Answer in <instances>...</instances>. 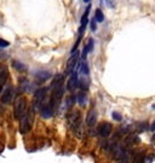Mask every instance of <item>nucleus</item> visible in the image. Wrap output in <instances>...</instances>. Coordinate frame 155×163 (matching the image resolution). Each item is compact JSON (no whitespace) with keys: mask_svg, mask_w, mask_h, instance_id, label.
Returning a JSON list of instances; mask_svg holds the SVG:
<instances>
[{"mask_svg":"<svg viewBox=\"0 0 155 163\" xmlns=\"http://www.w3.org/2000/svg\"><path fill=\"white\" fill-rule=\"evenodd\" d=\"M27 113V103H26V99L19 96L16 98L15 100V106H14V115L17 120H19L21 117H23Z\"/></svg>","mask_w":155,"mask_h":163,"instance_id":"nucleus-1","label":"nucleus"},{"mask_svg":"<svg viewBox=\"0 0 155 163\" xmlns=\"http://www.w3.org/2000/svg\"><path fill=\"white\" fill-rule=\"evenodd\" d=\"M19 122H21V133H27V132L32 127V123H33V110H30L29 113H26V115L23 117L19 118Z\"/></svg>","mask_w":155,"mask_h":163,"instance_id":"nucleus-2","label":"nucleus"},{"mask_svg":"<svg viewBox=\"0 0 155 163\" xmlns=\"http://www.w3.org/2000/svg\"><path fill=\"white\" fill-rule=\"evenodd\" d=\"M46 93H47V88H40L35 92V94H34V108H35V110L40 111V109L43 108L44 100L46 98Z\"/></svg>","mask_w":155,"mask_h":163,"instance_id":"nucleus-3","label":"nucleus"},{"mask_svg":"<svg viewBox=\"0 0 155 163\" xmlns=\"http://www.w3.org/2000/svg\"><path fill=\"white\" fill-rule=\"evenodd\" d=\"M97 130H98V133H99L101 137L107 138L110 134V132H111V125L109 123V122H102V123H99Z\"/></svg>","mask_w":155,"mask_h":163,"instance_id":"nucleus-4","label":"nucleus"},{"mask_svg":"<svg viewBox=\"0 0 155 163\" xmlns=\"http://www.w3.org/2000/svg\"><path fill=\"white\" fill-rule=\"evenodd\" d=\"M78 58H79V53H74L73 56H71L69 59H68V63H67V68H66V74L69 75L73 73L74 68L76 67V63H78Z\"/></svg>","mask_w":155,"mask_h":163,"instance_id":"nucleus-5","label":"nucleus"},{"mask_svg":"<svg viewBox=\"0 0 155 163\" xmlns=\"http://www.w3.org/2000/svg\"><path fill=\"white\" fill-rule=\"evenodd\" d=\"M12 98H14V89H12V86L9 85L7 88L4 91V93L1 96V101L4 104H9L12 101Z\"/></svg>","mask_w":155,"mask_h":163,"instance_id":"nucleus-6","label":"nucleus"},{"mask_svg":"<svg viewBox=\"0 0 155 163\" xmlns=\"http://www.w3.org/2000/svg\"><path fill=\"white\" fill-rule=\"evenodd\" d=\"M89 12H90V6L87 7L86 12H85L84 15H82V17H81V24H80V28H79V39H81L82 33H84V30H85V28H86V24L89 23V19H87V17H89Z\"/></svg>","mask_w":155,"mask_h":163,"instance_id":"nucleus-7","label":"nucleus"},{"mask_svg":"<svg viewBox=\"0 0 155 163\" xmlns=\"http://www.w3.org/2000/svg\"><path fill=\"white\" fill-rule=\"evenodd\" d=\"M79 85V80H78V71L75 70L73 74H71L70 79L68 80V85H67V88L68 91H73L74 88H76V86Z\"/></svg>","mask_w":155,"mask_h":163,"instance_id":"nucleus-8","label":"nucleus"},{"mask_svg":"<svg viewBox=\"0 0 155 163\" xmlns=\"http://www.w3.org/2000/svg\"><path fill=\"white\" fill-rule=\"evenodd\" d=\"M40 114L44 118H50L54 114V108L50 105V103L49 104H44L43 108L40 109Z\"/></svg>","mask_w":155,"mask_h":163,"instance_id":"nucleus-9","label":"nucleus"},{"mask_svg":"<svg viewBox=\"0 0 155 163\" xmlns=\"http://www.w3.org/2000/svg\"><path fill=\"white\" fill-rule=\"evenodd\" d=\"M96 118H97V113H96V110H95V109H91L89 113H87V116H86V123H87V126H90V127L95 126Z\"/></svg>","mask_w":155,"mask_h":163,"instance_id":"nucleus-10","label":"nucleus"},{"mask_svg":"<svg viewBox=\"0 0 155 163\" xmlns=\"http://www.w3.org/2000/svg\"><path fill=\"white\" fill-rule=\"evenodd\" d=\"M63 79H64V76L62 75V74L56 75L55 80L52 81V84H51V88L55 89V88H58V87H61V86H63Z\"/></svg>","mask_w":155,"mask_h":163,"instance_id":"nucleus-11","label":"nucleus"},{"mask_svg":"<svg viewBox=\"0 0 155 163\" xmlns=\"http://www.w3.org/2000/svg\"><path fill=\"white\" fill-rule=\"evenodd\" d=\"M92 50H94V40L90 39V40H89V43H87V45H86V46H85V48H84V52H82L81 58L85 60V59H86V57H87V55L91 52Z\"/></svg>","mask_w":155,"mask_h":163,"instance_id":"nucleus-12","label":"nucleus"},{"mask_svg":"<svg viewBox=\"0 0 155 163\" xmlns=\"http://www.w3.org/2000/svg\"><path fill=\"white\" fill-rule=\"evenodd\" d=\"M7 77H9V73H7V69L3 65L0 67V86H3L6 81H7Z\"/></svg>","mask_w":155,"mask_h":163,"instance_id":"nucleus-13","label":"nucleus"},{"mask_svg":"<svg viewBox=\"0 0 155 163\" xmlns=\"http://www.w3.org/2000/svg\"><path fill=\"white\" fill-rule=\"evenodd\" d=\"M76 101L81 105V106H84V105H86V103H87V97H86V94L84 93V92H79L78 94H76Z\"/></svg>","mask_w":155,"mask_h":163,"instance_id":"nucleus-14","label":"nucleus"},{"mask_svg":"<svg viewBox=\"0 0 155 163\" xmlns=\"http://www.w3.org/2000/svg\"><path fill=\"white\" fill-rule=\"evenodd\" d=\"M35 75H36V77L40 81H45V80L50 79V76H51V74L49 73V71H46V70H40V71H38Z\"/></svg>","mask_w":155,"mask_h":163,"instance_id":"nucleus-15","label":"nucleus"},{"mask_svg":"<svg viewBox=\"0 0 155 163\" xmlns=\"http://www.w3.org/2000/svg\"><path fill=\"white\" fill-rule=\"evenodd\" d=\"M143 159H144V155L142 154V151H137V152H135V155H133L132 163H143Z\"/></svg>","mask_w":155,"mask_h":163,"instance_id":"nucleus-16","label":"nucleus"},{"mask_svg":"<svg viewBox=\"0 0 155 163\" xmlns=\"http://www.w3.org/2000/svg\"><path fill=\"white\" fill-rule=\"evenodd\" d=\"M129 157H130L129 152H127V151H124L122 156L118 159V163H129Z\"/></svg>","mask_w":155,"mask_h":163,"instance_id":"nucleus-17","label":"nucleus"},{"mask_svg":"<svg viewBox=\"0 0 155 163\" xmlns=\"http://www.w3.org/2000/svg\"><path fill=\"white\" fill-rule=\"evenodd\" d=\"M103 19H104V15L101 10H97L96 13H95V21L96 22H103Z\"/></svg>","mask_w":155,"mask_h":163,"instance_id":"nucleus-18","label":"nucleus"},{"mask_svg":"<svg viewBox=\"0 0 155 163\" xmlns=\"http://www.w3.org/2000/svg\"><path fill=\"white\" fill-rule=\"evenodd\" d=\"M14 67L17 69V70H19V71H23V70H26V65L24 64H22L21 62H14Z\"/></svg>","mask_w":155,"mask_h":163,"instance_id":"nucleus-19","label":"nucleus"},{"mask_svg":"<svg viewBox=\"0 0 155 163\" xmlns=\"http://www.w3.org/2000/svg\"><path fill=\"white\" fill-rule=\"evenodd\" d=\"M154 158H155V155L150 154V155H148V156H146V157H144V159H143V163H151Z\"/></svg>","mask_w":155,"mask_h":163,"instance_id":"nucleus-20","label":"nucleus"},{"mask_svg":"<svg viewBox=\"0 0 155 163\" xmlns=\"http://www.w3.org/2000/svg\"><path fill=\"white\" fill-rule=\"evenodd\" d=\"M113 118L116 120V121H121V120H122V116H121V114H119V113H116V111H114V113H113Z\"/></svg>","mask_w":155,"mask_h":163,"instance_id":"nucleus-21","label":"nucleus"},{"mask_svg":"<svg viewBox=\"0 0 155 163\" xmlns=\"http://www.w3.org/2000/svg\"><path fill=\"white\" fill-rule=\"evenodd\" d=\"M9 45H10L9 41H6L4 39H0V47H7Z\"/></svg>","mask_w":155,"mask_h":163,"instance_id":"nucleus-22","label":"nucleus"},{"mask_svg":"<svg viewBox=\"0 0 155 163\" xmlns=\"http://www.w3.org/2000/svg\"><path fill=\"white\" fill-rule=\"evenodd\" d=\"M82 73H84L85 75H87V74H89V67H87V64H86V63L82 64Z\"/></svg>","mask_w":155,"mask_h":163,"instance_id":"nucleus-23","label":"nucleus"},{"mask_svg":"<svg viewBox=\"0 0 155 163\" xmlns=\"http://www.w3.org/2000/svg\"><path fill=\"white\" fill-rule=\"evenodd\" d=\"M91 29L94 30V32L96 30V21H95V18L92 19V22H91Z\"/></svg>","mask_w":155,"mask_h":163,"instance_id":"nucleus-24","label":"nucleus"},{"mask_svg":"<svg viewBox=\"0 0 155 163\" xmlns=\"http://www.w3.org/2000/svg\"><path fill=\"white\" fill-rule=\"evenodd\" d=\"M150 129H151V130H155V122H154V123L151 125V127H150Z\"/></svg>","mask_w":155,"mask_h":163,"instance_id":"nucleus-25","label":"nucleus"},{"mask_svg":"<svg viewBox=\"0 0 155 163\" xmlns=\"http://www.w3.org/2000/svg\"><path fill=\"white\" fill-rule=\"evenodd\" d=\"M1 91H3V86H0V92H1Z\"/></svg>","mask_w":155,"mask_h":163,"instance_id":"nucleus-26","label":"nucleus"},{"mask_svg":"<svg viewBox=\"0 0 155 163\" xmlns=\"http://www.w3.org/2000/svg\"><path fill=\"white\" fill-rule=\"evenodd\" d=\"M153 109H154V110H155V104H153Z\"/></svg>","mask_w":155,"mask_h":163,"instance_id":"nucleus-27","label":"nucleus"}]
</instances>
